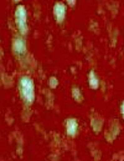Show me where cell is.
I'll list each match as a JSON object with an SVG mask.
<instances>
[{
    "label": "cell",
    "instance_id": "cell-4",
    "mask_svg": "<svg viewBox=\"0 0 124 161\" xmlns=\"http://www.w3.org/2000/svg\"><path fill=\"white\" fill-rule=\"evenodd\" d=\"M14 49L16 50V53H24L25 50V45L21 40H16L14 42Z\"/></svg>",
    "mask_w": 124,
    "mask_h": 161
},
{
    "label": "cell",
    "instance_id": "cell-5",
    "mask_svg": "<svg viewBox=\"0 0 124 161\" xmlns=\"http://www.w3.org/2000/svg\"><path fill=\"white\" fill-rule=\"evenodd\" d=\"M68 3H70L71 5H73V4H75V0H68Z\"/></svg>",
    "mask_w": 124,
    "mask_h": 161
},
{
    "label": "cell",
    "instance_id": "cell-2",
    "mask_svg": "<svg viewBox=\"0 0 124 161\" xmlns=\"http://www.w3.org/2000/svg\"><path fill=\"white\" fill-rule=\"evenodd\" d=\"M16 20H17V25L20 28L21 31L25 33L26 30V13H25V8L24 6H19L16 10Z\"/></svg>",
    "mask_w": 124,
    "mask_h": 161
},
{
    "label": "cell",
    "instance_id": "cell-3",
    "mask_svg": "<svg viewBox=\"0 0 124 161\" xmlns=\"http://www.w3.org/2000/svg\"><path fill=\"white\" fill-rule=\"evenodd\" d=\"M53 14H55V16L57 18L58 21H62V20L65 19V14H66V8H65V5L61 4V3H57V4L55 5V8H53Z\"/></svg>",
    "mask_w": 124,
    "mask_h": 161
},
{
    "label": "cell",
    "instance_id": "cell-1",
    "mask_svg": "<svg viewBox=\"0 0 124 161\" xmlns=\"http://www.w3.org/2000/svg\"><path fill=\"white\" fill-rule=\"evenodd\" d=\"M20 89L21 95L27 103H32L34 100V82L29 78H22L20 80Z\"/></svg>",
    "mask_w": 124,
    "mask_h": 161
},
{
    "label": "cell",
    "instance_id": "cell-6",
    "mask_svg": "<svg viewBox=\"0 0 124 161\" xmlns=\"http://www.w3.org/2000/svg\"><path fill=\"white\" fill-rule=\"evenodd\" d=\"M122 114L124 115V103H123V105H122Z\"/></svg>",
    "mask_w": 124,
    "mask_h": 161
}]
</instances>
